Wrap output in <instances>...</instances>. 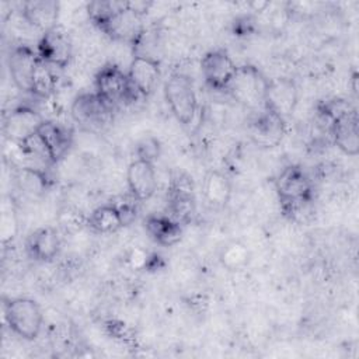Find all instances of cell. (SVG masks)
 <instances>
[{
    "label": "cell",
    "instance_id": "cb8c5ba5",
    "mask_svg": "<svg viewBox=\"0 0 359 359\" xmlns=\"http://www.w3.org/2000/svg\"><path fill=\"white\" fill-rule=\"evenodd\" d=\"M57 86V76L56 69L38 57L35 65V70L31 80V94L39 98L50 97Z\"/></svg>",
    "mask_w": 359,
    "mask_h": 359
},
{
    "label": "cell",
    "instance_id": "8fae6325",
    "mask_svg": "<svg viewBox=\"0 0 359 359\" xmlns=\"http://www.w3.org/2000/svg\"><path fill=\"white\" fill-rule=\"evenodd\" d=\"M330 130L335 146L342 153L352 157L359 153V119L351 104L331 118Z\"/></svg>",
    "mask_w": 359,
    "mask_h": 359
},
{
    "label": "cell",
    "instance_id": "5b68a950",
    "mask_svg": "<svg viewBox=\"0 0 359 359\" xmlns=\"http://www.w3.org/2000/svg\"><path fill=\"white\" fill-rule=\"evenodd\" d=\"M114 107L95 91L79 94L70 107V115L87 132H102L114 119Z\"/></svg>",
    "mask_w": 359,
    "mask_h": 359
},
{
    "label": "cell",
    "instance_id": "7402d4cb",
    "mask_svg": "<svg viewBox=\"0 0 359 359\" xmlns=\"http://www.w3.org/2000/svg\"><path fill=\"white\" fill-rule=\"evenodd\" d=\"M24 20L42 31V34L57 25L59 3L52 0H32L22 6Z\"/></svg>",
    "mask_w": 359,
    "mask_h": 359
},
{
    "label": "cell",
    "instance_id": "ffe728a7",
    "mask_svg": "<svg viewBox=\"0 0 359 359\" xmlns=\"http://www.w3.org/2000/svg\"><path fill=\"white\" fill-rule=\"evenodd\" d=\"M202 194L210 208L223 209L230 202L233 194L231 181L224 172L219 170H209L203 177Z\"/></svg>",
    "mask_w": 359,
    "mask_h": 359
},
{
    "label": "cell",
    "instance_id": "3957f363",
    "mask_svg": "<svg viewBox=\"0 0 359 359\" xmlns=\"http://www.w3.org/2000/svg\"><path fill=\"white\" fill-rule=\"evenodd\" d=\"M4 320L8 328L25 341L39 337L43 314L39 304L29 297H13L4 303Z\"/></svg>",
    "mask_w": 359,
    "mask_h": 359
},
{
    "label": "cell",
    "instance_id": "484cf974",
    "mask_svg": "<svg viewBox=\"0 0 359 359\" xmlns=\"http://www.w3.org/2000/svg\"><path fill=\"white\" fill-rule=\"evenodd\" d=\"M125 6V1H91L87 6V13L90 20L94 25H97L100 29L101 27L114 17L122 7Z\"/></svg>",
    "mask_w": 359,
    "mask_h": 359
},
{
    "label": "cell",
    "instance_id": "83f0119b",
    "mask_svg": "<svg viewBox=\"0 0 359 359\" xmlns=\"http://www.w3.org/2000/svg\"><path fill=\"white\" fill-rule=\"evenodd\" d=\"M136 156L139 160H144L149 163H153L160 157L161 146L157 137L154 136H144L140 139L136 144Z\"/></svg>",
    "mask_w": 359,
    "mask_h": 359
},
{
    "label": "cell",
    "instance_id": "4fadbf2b",
    "mask_svg": "<svg viewBox=\"0 0 359 359\" xmlns=\"http://www.w3.org/2000/svg\"><path fill=\"white\" fill-rule=\"evenodd\" d=\"M299 101V90L296 83L287 77H275L268 80L265 105L283 119L293 114Z\"/></svg>",
    "mask_w": 359,
    "mask_h": 359
},
{
    "label": "cell",
    "instance_id": "30bf717a",
    "mask_svg": "<svg viewBox=\"0 0 359 359\" xmlns=\"http://www.w3.org/2000/svg\"><path fill=\"white\" fill-rule=\"evenodd\" d=\"M285 121L286 119L266 107L255 111L250 122V136L252 142L265 149L276 147L286 133Z\"/></svg>",
    "mask_w": 359,
    "mask_h": 359
},
{
    "label": "cell",
    "instance_id": "f1b7e54d",
    "mask_svg": "<svg viewBox=\"0 0 359 359\" xmlns=\"http://www.w3.org/2000/svg\"><path fill=\"white\" fill-rule=\"evenodd\" d=\"M254 11H264L268 6H269V1H252L248 4Z\"/></svg>",
    "mask_w": 359,
    "mask_h": 359
},
{
    "label": "cell",
    "instance_id": "5bb4252c",
    "mask_svg": "<svg viewBox=\"0 0 359 359\" xmlns=\"http://www.w3.org/2000/svg\"><path fill=\"white\" fill-rule=\"evenodd\" d=\"M36 135L42 140L50 163L62 160L73 142V132L67 126L48 119H42L36 128Z\"/></svg>",
    "mask_w": 359,
    "mask_h": 359
},
{
    "label": "cell",
    "instance_id": "8992f818",
    "mask_svg": "<svg viewBox=\"0 0 359 359\" xmlns=\"http://www.w3.org/2000/svg\"><path fill=\"white\" fill-rule=\"evenodd\" d=\"M164 95L172 115L182 125H191L198 111V98L192 80L184 73H172L164 84Z\"/></svg>",
    "mask_w": 359,
    "mask_h": 359
},
{
    "label": "cell",
    "instance_id": "44dd1931",
    "mask_svg": "<svg viewBox=\"0 0 359 359\" xmlns=\"http://www.w3.org/2000/svg\"><path fill=\"white\" fill-rule=\"evenodd\" d=\"M42 118L31 108L20 107L14 109L4 122V133L10 140L20 144L28 136L36 132Z\"/></svg>",
    "mask_w": 359,
    "mask_h": 359
},
{
    "label": "cell",
    "instance_id": "7a4b0ae2",
    "mask_svg": "<svg viewBox=\"0 0 359 359\" xmlns=\"http://www.w3.org/2000/svg\"><path fill=\"white\" fill-rule=\"evenodd\" d=\"M268 80L254 65L237 66L236 74L226 91L236 102L248 109L258 111L265 105Z\"/></svg>",
    "mask_w": 359,
    "mask_h": 359
},
{
    "label": "cell",
    "instance_id": "ac0fdd59",
    "mask_svg": "<svg viewBox=\"0 0 359 359\" xmlns=\"http://www.w3.org/2000/svg\"><path fill=\"white\" fill-rule=\"evenodd\" d=\"M25 250L35 261H52L60 250V237L53 227H39L28 236Z\"/></svg>",
    "mask_w": 359,
    "mask_h": 359
},
{
    "label": "cell",
    "instance_id": "4316f807",
    "mask_svg": "<svg viewBox=\"0 0 359 359\" xmlns=\"http://www.w3.org/2000/svg\"><path fill=\"white\" fill-rule=\"evenodd\" d=\"M0 233H1V243L6 244L11 241L18 230V220L13 203H7L4 199L1 206V219H0Z\"/></svg>",
    "mask_w": 359,
    "mask_h": 359
},
{
    "label": "cell",
    "instance_id": "e0dca14e",
    "mask_svg": "<svg viewBox=\"0 0 359 359\" xmlns=\"http://www.w3.org/2000/svg\"><path fill=\"white\" fill-rule=\"evenodd\" d=\"M126 182L130 195L136 201L150 199L157 189V178L154 164L144 160H133L128 165Z\"/></svg>",
    "mask_w": 359,
    "mask_h": 359
},
{
    "label": "cell",
    "instance_id": "277c9868",
    "mask_svg": "<svg viewBox=\"0 0 359 359\" xmlns=\"http://www.w3.org/2000/svg\"><path fill=\"white\" fill-rule=\"evenodd\" d=\"M94 84L95 93L114 108L133 104L139 98H143L130 83L128 73L114 63H107L98 70Z\"/></svg>",
    "mask_w": 359,
    "mask_h": 359
},
{
    "label": "cell",
    "instance_id": "d6986e66",
    "mask_svg": "<svg viewBox=\"0 0 359 359\" xmlns=\"http://www.w3.org/2000/svg\"><path fill=\"white\" fill-rule=\"evenodd\" d=\"M144 230L154 243L164 247L175 245L182 237V224L170 215H147L144 217Z\"/></svg>",
    "mask_w": 359,
    "mask_h": 359
},
{
    "label": "cell",
    "instance_id": "2e32d148",
    "mask_svg": "<svg viewBox=\"0 0 359 359\" xmlns=\"http://www.w3.org/2000/svg\"><path fill=\"white\" fill-rule=\"evenodd\" d=\"M38 62L36 50L28 45H17L8 55V72L14 86L25 93L31 91V80Z\"/></svg>",
    "mask_w": 359,
    "mask_h": 359
},
{
    "label": "cell",
    "instance_id": "d4e9b609",
    "mask_svg": "<svg viewBox=\"0 0 359 359\" xmlns=\"http://www.w3.org/2000/svg\"><path fill=\"white\" fill-rule=\"evenodd\" d=\"M251 254L248 247L240 240H231L226 243L219 252V261L227 271H241L250 262Z\"/></svg>",
    "mask_w": 359,
    "mask_h": 359
},
{
    "label": "cell",
    "instance_id": "9c48e42d",
    "mask_svg": "<svg viewBox=\"0 0 359 359\" xmlns=\"http://www.w3.org/2000/svg\"><path fill=\"white\" fill-rule=\"evenodd\" d=\"M236 70L237 65L223 48L210 49L201 60V72L205 83L213 90H227Z\"/></svg>",
    "mask_w": 359,
    "mask_h": 359
},
{
    "label": "cell",
    "instance_id": "7c38bea8",
    "mask_svg": "<svg viewBox=\"0 0 359 359\" xmlns=\"http://www.w3.org/2000/svg\"><path fill=\"white\" fill-rule=\"evenodd\" d=\"M101 31L114 41L135 45L143 36L144 28L142 24V15L133 11L128 1H125V6L101 27Z\"/></svg>",
    "mask_w": 359,
    "mask_h": 359
},
{
    "label": "cell",
    "instance_id": "603a6c76",
    "mask_svg": "<svg viewBox=\"0 0 359 359\" xmlns=\"http://www.w3.org/2000/svg\"><path fill=\"white\" fill-rule=\"evenodd\" d=\"M88 226L101 234H111L123 227V220L115 203H107L95 208L88 217Z\"/></svg>",
    "mask_w": 359,
    "mask_h": 359
},
{
    "label": "cell",
    "instance_id": "9a60e30c",
    "mask_svg": "<svg viewBox=\"0 0 359 359\" xmlns=\"http://www.w3.org/2000/svg\"><path fill=\"white\" fill-rule=\"evenodd\" d=\"M128 77L139 94L146 98L153 94L161 77L160 62L147 55H136L129 65Z\"/></svg>",
    "mask_w": 359,
    "mask_h": 359
},
{
    "label": "cell",
    "instance_id": "6da1fadb",
    "mask_svg": "<svg viewBox=\"0 0 359 359\" xmlns=\"http://www.w3.org/2000/svg\"><path fill=\"white\" fill-rule=\"evenodd\" d=\"M275 188L285 215L294 219L313 199L311 181L306 171L296 164L287 165L280 171L275 181Z\"/></svg>",
    "mask_w": 359,
    "mask_h": 359
},
{
    "label": "cell",
    "instance_id": "ba28073f",
    "mask_svg": "<svg viewBox=\"0 0 359 359\" xmlns=\"http://www.w3.org/2000/svg\"><path fill=\"white\" fill-rule=\"evenodd\" d=\"M72 53L73 46L70 35L60 24L45 31L36 45L38 57L55 69L67 67Z\"/></svg>",
    "mask_w": 359,
    "mask_h": 359
},
{
    "label": "cell",
    "instance_id": "52a82bcc",
    "mask_svg": "<svg viewBox=\"0 0 359 359\" xmlns=\"http://www.w3.org/2000/svg\"><path fill=\"white\" fill-rule=\"evenodd\" d=\"M167 202L168 215L180 224L184 226L192 220L196 209V199L194 182L188 174L182 171H175L171 175Z\"/></svg>",
    "mask_w": 359,
    "mask_h": 359
}]
</instances>
